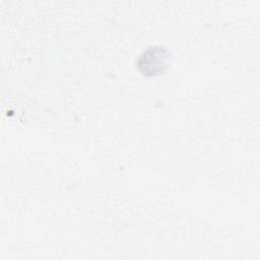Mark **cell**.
I'll return each mask as SVG.
<instances>
[{
	"label": "cell",
	"instance_id": "1",
	"mask_svg": "<svg viewBox=\"0 0 260 260\" xmlns=\"http://www.w3.org/2000/svg\"><path fill=\"white\" fill-rule=\"evenodd\" d=\"M166 65L167 55L161 48H152L145 51L139 61V68L144 74H157L164 71Z\"/></svg>",
	"mask_w": 260,
	"mask_h": 260
}]
</instances>
